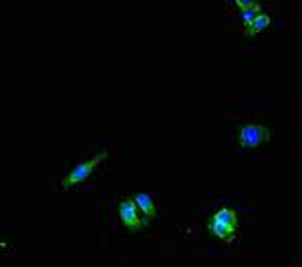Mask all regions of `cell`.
<instances>
[{
  "label": "cell",
  "mask_w": 302,
  "mask_h": 267,
  "mask_svg": "<svg viewBox=\"0 0 302 267\" xmlns=\"http://www.w3.org/2000/svg\"><path fill=\"white\" fill-rule=\"evenodd\" d=\"M107 155V151H103V153H99L97 157H93L91 161H87V163H81V165H77L75 167V171L69 175V177H65L63 179V187H75V185H79V183H83V181H87L89 179V175H91V171L103 161V157Z\"/></svg>",
  "instance_id": "1"
},
{
  "label": "cell",
  "mask_w": 302,
  "mask_h": 267,
  "mask_svg": "<svg viewBox=\"0 0 302 267\" xmlns=\"http://www.w3.org/2000/svg\"><path fill=\"white\" fill-rule=\"evenodd\" d=\"M268 137V131L260 125H248L242 129V135H240V145L244 149H254L258 147L264 139Z\"/></svg>",
  "instance_id": "2"
},
{
  "label": "cell",
  "mask_w": 302,
  "mask_h": 267,
  "mask_svg": "<svg viewBox=\"0 0 302 267\" xmlns=\"http://www.w3.org/2000/svg\"><path fill=\"white\" fill-rule=\"evenodd\" d=\"M119 215H121V221H123V225L127 229H139V227H143V221L137 215L135 201H123L119 205Z\"/></svg>",
  "instance_id": "3"
},
{
  "label": "cell",
  "mask_w": 302,
  "mask_h": 267,
  "mask_svg": "<svg viewBox=\"0 0 302 267\" xmlns=\"http://www.w3.org/2000/svg\"><path fill=\"white\" fill-rule=\"evenodd\" d=\"M135 203L139 205V209L145 213V217L151 219V217H155V205H153V199H151L149 195L145 193H137L135 195Z\"/></svg>",
  "instance_id": "4"
},
{
  "label": "cell",
  "mask_w": 302,
  "mask_h": 267,
  "mask_svg": "<svg viewBox=\"0 0 302 267\" xmlns=\"http://www.w3.org/2000/svg\"><path fill=\"white\" fill-rule=\"evenodd\" d=\"M210 229L218 235V237H222V239H228L232 233H234V225H228V223H220V221H214L212 219V223H210Z\"/></svg>",
  "instance_id": "5"
},
{
  "label": "cell",
  "mask_w": 302,
  "mask_h": 267,
  "mask_svg": "<svg viewBox=\"0 0 302 267\" xmlns=\"http://www.w3.org/2000/svg\"><path fill=\"white\" fill-rule=\"evenodd\" d=\"M214 221L228 223V225H234V227H236V215H234V211H230V209H220L216 215H214Z\"/></svg>",
  "instance_id": "6"
},
{
  "label": "cell",
  "mask_w": 302,
  "mask_h": 267,
  "mask_svg": "<svg viewBox=\"0 0 302 267\" xmlns=\"http://www.w3.org/2000/svg\"><path fill=\"white\" fill-rule=\"evenodd\" d=\"M268 24H270V18H268L266 14H260V16H256V18H254V22L250 24V32H258V30L266 28Z\"/></svg>",
  "instance_id": "7"
},
{
  "label": "cell",
  "mask_w": 302,
  "mask_h": 267,
  "mask_svg": "<svg viewBox=\"0 0 302 267\" xmlns=\"http://www.w3.org/2000/svg\"><path fill=\"white\" fill-rule=\"evenodd\" d=\"M260 8V6H258ZM258 8H254V10H242V18H244V22L250 26L252 22H254V18H256V10Z\"/></svg>",
  "instance_id": "8"
},
{
  "label": "cell",
  "mask_w": 302,
  "mask_h": 267,
  "mask_svg": "<svg viewBox=\"0 0 302 267\" xmlns=\"http://www.w3.org/2000/svg\"><path fill=\"white\" fill-rule=\"evenodd\" d=\"M242 10H254V8H258L260 4H256V2H246V0H238V2H236Z\"/></svg>",
  "instance_id": "9"
}]
</instances>
